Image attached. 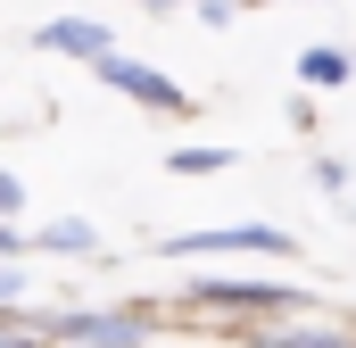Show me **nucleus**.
<instances>
[{"label": "nucleus", "mask_w": 356, "mask_h": 348, "mask_svg": "<svg viewBox=\"0 0 356 348\" xmlns=\"http://www.w3.org/2000/svg\"><path fill=\"white\" fill-rule=\"evenodd\" d=\"M348 191H356V182H348Z\"/></svg>", "instance_id": "15"}, {"label": "nucleus", "mask_w": 356, "mask_h": 348, "mask_svg": "<svg viewBox=\"0 0 356 348\" xmlns=\"http://www.w3.org/2000/svg\"><path fill=\"white\" fill-rule=\"evenodd\" d=\"M232 166V150H216V141H207V150H175V174H224Z\"/></svg>", "instance_id": "8"}, {"label": "nucleus", "mask_w": 356, "mask_h": 348, "mask_svg": "<svg viewBox=\"0 0 356 348\" xmlns=\"http://www.w3.org/2000/svg\"><path fill=\"white\" fill-rule=\"evenodd\" d=\"M33 50H42V58H83V67H99V58H116V33H108L99 17H50V25L33 33Z\"/></svg>", "instance_id": "3"}, {"label": "nucleus", "mask_w": 356, "mask_h": 348, "mask_svg": "<svg viewBox=\"0 0 356 348\" xmlns=\"http://www.w3.org/2000/svg\"><path fill=\"white\" fill-rule=\"evenodd\" d=\"M191 299H199V307H298L290 282H232V274H199Z\"/></svg>", "instance_id": "5"}, {"label": "nucleus", "mask_w": 356, "mask_h": 348, "mask_svg": "<svg viewBox=\"0 0 356 348\" xmlns=\"http://www.w3.org/2000/svg\"><path fill=\"white\" fill-rule=\"evenodd\" d=\"M17 258H25V241H17V232L0 224V265H17Z\"/></svg>", "instance_id": "13"}, {"label": "nucleus", "mask_w": 356, "mask_h": 348, "mask_svg": "<svg viewBox=\"0 0 356 348\" xmlns=\"http://www.w3.org/2000/svg\"><path fill=\"white\" fill-rule=\"evenodd\" d=\"M50 340L58 348H141L149 324H141V315H58Z\"/></svg>", "instance_id": "4"}, {"label": "nucleus", "mask_w": 356, "mask_h": 348, "mask_svg": "<svg viewBox=\"0 0 356 348\" xmlns=\"http://www.w3.org/2000/svg\"><path fill=\"white\" fill-rule=\"evenodd\" d=\"M0 348H42V340H33V324H17V315L0 307Z\"/></svg>", "instance_id": "10"}, {"label": "nucleus", "mask_w": 356, "mask_h": 348, "mask_svg": "<svg viewBox=\"0 0 356 348\" xmlns=\"http://www.w3.org/2000/svg\"><path fill=\"white\" fill-rule=\"evenodd\" d=\"M42 249L50 258H99V232H91L83 216H58V224H42Z\"/></svg>", "instance_id": "7"}, {"label": "nucleus", "mask_w": 356, "mask_h": 348, "mask_svg": "<svg viewBox=\"0 0 356 348\" xmlns=\"http://www.w3.org/2000/svg\"><path fill=\"white\" fill-rule=\"evenodd\" d=\"M91 75H99L108 91H124V100H141V108H166V116L191 108V91H182V84H166L158 67H141V58H124V50H116V58H99Z\"/></svg>", "instance_id": "2"}, {"label": "nucleus", "mask_w": 356, "mask_h": 348, "mask_svg": "<svg viewBox=\"0 0 356 348\" xmlns=\"http://www.w3.org/2000/svg\"><path fill=\"white\" fill-rule=\"evenodd\" d=\"M17 299H25V274H17V265H0V307H17Z\"/></svg>", "instance_id": "11"}, {"label": "nucleus", "mask_w": 356, "mask_h": 348, "mask_svg": "<svg viewBox=\"0 0 356 348\" xmlns=\"http://www.w3.org/2000/svg\"><path fill=\"white\" fill-rule=\"evenodd\" d=\"M257 348H356V340H340V332H266Z\"/></svg>", "instance_id": "9"}, {"label": "nucleus", "mask_w": 356, "mask_h": 348, "mask_svg": "<svg viewBox=\"0 0 356 348\" xmlns=\"http://www.w3.org/2000/svg\"><path fill=\"white\" fill-rule=\"evenodd\" d=\"M149 8H182V0H149Z\"/></svg>", "instance_id": "14"}, {"label": "nucleus", "mask_w": 356, "mask_h": 348, "mask_svg": "<svg viewBox=\"0 0 356 348\" xmlns=\"http://www.w3.org/2000/svg\"><path fill=\"white\" fill-rule=\"evenodd\" d=\"M17 207H25V191H17V182H8V174H0V224H8V216H17Z\"/></svg>", "instance_id": "12"}, {"label": "nucleus", "mask_w": 356, "mask_h": 348, "mask_svg": "<svg viewBox=\"0 0 356 348\" xmlns=\"http://www.w3.org/2000/svg\"><path fill=\"white\" fill-rule=\"evenodd\" d=\"M356 67H348V50H332V42H315V50H298V84L307 91H340Z\"/></svg>", "instance_id": "6"}, {"label": "nucleus", "mask_w": 356, "mask_h": 348, "mask_svg": "<svg viewBox=\"0 0 356 348\" xmlns=\"http://www.w3.org/2000/svg\"><path fill=\"white\" fill-rule=\"evenodd\" d=\"M166 258H298V241L273 224H216V232H175Z\"/></svg>", "instance_id": "1"}]
</instances>
